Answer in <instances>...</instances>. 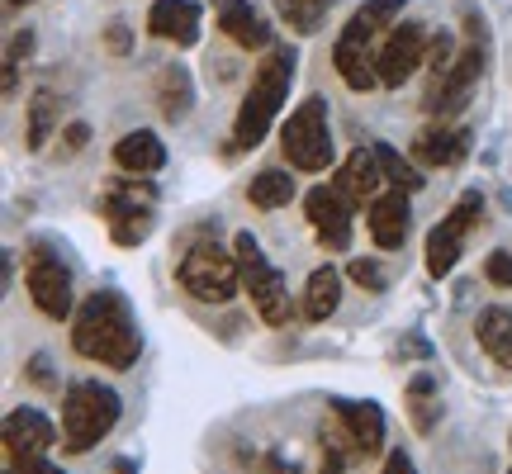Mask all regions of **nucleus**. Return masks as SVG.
<instances>
[{"instance_id":"1","label":"nucleus","mask_w":512,"mask_h":474,"mask_svg":"<svg viewBox=\"0 0 512 474\" xmlns=\"http://www.w3.org/2000/svg\"><path fill=\"white\" fill-rule=\"evenodd\" d=\"M72 351L105 370H133L143 356V332L119 290H95L72 313Z\"/></svg>"},{"instance_id":"2","label":"nucleus","mask_w":512,"mask_h":474,"mask_svg":"<svg viewBox=\"0 0 512 474\" xmlns=\"http://www.w3.org/2000/svg\"><path fill=\"white\" fill-rule=\"evenodd\" d=\"M294 67H299V53L290 43H271L261 62L252 67V81H247V95L238 105V119H233V157L238 152H256L266 143V133L275 128L280 119V105L290 100V86H294Z\"/></svg>"},{"instance_id":"3","label":"nucleus","mask_w":512,"mask_h":474,"mask_svg":"<svg viewBox=\"0 0 512 474\" xmlns=\"http://www.w3.org/2000/svg\"><path fill=\"white\" fill-rule=\"evenodd\" d=\"M403 5H408V0H366V5L351 10V19L342 24V34L332 43V67H337L347 91L366 95L380 86V76H375V48H380V38L403 19Z\"/></svg>"},{"instance_id":"4","label":"nucleus","mask_w":512,"mask_h":474,"mask_svg":"<svg viewBox=\"0 0 512 474\" xmlns=\"http://www.w3.org/2000/svg\"><path fill=\"white\" fill-rule=\"evenodd\" d=\"M124 399L114 394L110 384L100 380H76L62 394V451L67 456H86L100 441L119 427Z\"/></svg>"},{"instance_id":"5","label":"nucleus","mask_w":512,"mask_h":474,"mask_svg":"<svg viewBox=\"0 0 512 474\" xmlns=\"http://www.w3.org/2000/svg\"><path fill=\"white\" fill-rule=\"evenodd\" d=\"M280 152L285 166L304 171V176H323L337 162V143H332V114L323 95H309L304 105H294L290 119L280 124Z\"/></svg>"},{"instance_id":"6","label":"nucleus","mask_w":512,"mask_h":474,"mask_svg":"<svg viewBox=\"0 0 512 474\" xmlns=\"http://www.w3.org/2000/svg\"><path fill=\"white\" fill-rule=\"evenodd\" d=\"M176 280L190 299L200 304H228L233 294L242 290V266H238V252L219 247V237H200L190 242L185 256L176 261Z\"/></svg>"},{"instance_id":"7","label":"nucleus","mask_w":512,"mask_h":474,"mask_svg":"<svg viewBox=\"0 0 512 474\" xmlns=\"http://www.w3.org/2000/svg\"><path fill=\"white\" fill-rule=\"evenodd\" d=\"M233 252H238V266H242V290L252 299V309L261 313V323L285 328V323H290V290H285V275L266 261V252H261V242H256L252 233L233 237Z\"/></svg>"},{"instance_id":"8","label":"nucleus","mask_w":512,"mask_h":474,"mask_svg":"<svg viewBox=\"0 0 512 474\" xmlns=\"http://www.w3.org/2000/svg\"><path fill=\"white\" fill-rule=\"evenodd\" d=\"M484 62H489V43L465 38V43H460V53H456V62H451L441 76L427 81V91H422V110L432 114V119H451V114H460L465 105H470L479 76H484Z\"/></svg>"},{"instance_id":"9","label":"nucleus","mask_w":512,"mask_h":474,"mask_svg":"<svg viewBox=\"0 0 512 474\" xmlns=\"http://www.w3.org/2000/svg\"><path fill=\"white\" fill-rule=\"evenodd\" d=\"M24 290L34 299V309L43 318H72L76 313V290H72V271H67V261L48 247V242H34L29 256H24Z\"/></svg>"},{"instance_id":"10","label":"nucleus","mask_w":512,"mask_h":474,"mask_svg":"<svg viewBox=\"0 0 512 474\" xmlns=\"http://www.w3.org/2000/svg\"><path fill=\"white\" fill-rule=\"evenodd\" d=\"M479 219H484V195H479V190H465V195L451 204V214L427 233L422 256H427V275H432V280H446V275L460 266V256H465V237L479 228Z\"/></svg>"},{"instance_id":"11","label":"nucleus","mask_w":512,"mask_h":474,"mask_svg":"<svg viewBox=\"0 0 512 474\" xmlns=\"http://www.w3.org/2000/svg\"><path fill=\"white\" fill-rule=\"evenodd\" d=\"M427 43H432V29L422 19H399L380 38V48H375V76H380L384 91H399L403 81H413L427 67Z\"/></svg>"},{"instance_id":"12","label":"nucleus","mask_w":512,"mask_h":474,"mask_svg":"<svg viewBox=\"0 0 512 474\" xmlns=\"http://www.w3.org/2000/svg\"><path fill=\"white\" fill-rule=\"evenodd\" d=\"M304 214H309L313 237L328 247V252H351V233H356V204L337 190V185H313L304 195Z\"/></svg>"},{"instance_id":"13","label":"nucleus","mask_w":512,"mask_h":474,"mask_svg":"<svg viewBox=\"0 0 512 474\" xmlns=\"http://www.w3.org/2000/svg\"><path fill=\"white\" fill-rule=\"evenodd\" d=\"M332 418L337 427H323L328 437H337L351 451V460L361 456H380L384 451V413L380 403H361V399H332Z\"/></svg>"},{"instance_id":"14","label":"nucleus","mask_w":512,"mask_h":474,"mask_svg":"<svg viewBox=\"0 0 512 474\" xmlns=\"http://www.w3.org/2000/svg\"><path fill=\"white\" fill-rule=\"evenodd\" d=\"M366 233L380 252H399L408 233H413V195L408 190H380L375 200L366 204Z\"/></svg>"},{"instance_id":"15","label":"nucleus","mask_w":512,"mask_h":474,"mask_svg":"<svg viewBox=\"0 0 512 474\" xmlns=\"http://www.w3.org/2000/svg\"><path fill=\"white\" fill-rule=\"evenodd\" d=\"M470 143H475L470 128L437 119V124H427L418 138H413V162L432 166V171H446V166H460L465 157H470Z\"/></svg>"},{"instance_id":"16","label":"nucleus","mask_w":512,"mask_h":474,"mask_svg":"<svg viewBox=\"0 0 512 474\" xmlns=\"http://www.w3.org/2000/svg\"><path fill=\"white\" fill-rule=\"evenodd\" d=\"M200 29H204L200 0H152V10H147V34L162 38V43L195 48Z\"/></svg>"},{"instance_id":"17","label":"nucleus","mask_w":512,"mask_h":474,"mask_svg":"<svg viewBox=\"0 0 512 474\" xmlns=\"http://www.w3.org/2000/svg\"><path fill=\"white\" fill-rule=\"evenodd\" d=\"M214 5V15H219V29L228 43H238V48H247V53H266L275 43L271 24L261 19V10H256L252 0H209Z\"/></svg>"},{"instance_id":"18","label":"nucleus","mask_w":512,"mask_h":474,"mask_svg":"<svg viewBox=\"0 0 512 474\" xmlns=\"http://www.w3.org/2000/svg\"><path fill=\"white\" fill-rule=\"evenodd\" d=\"M53 446H57V427L38 408H10L5 413V451H10V460L48 456Z\"/></svg>"},{"instance_id":"19","label":"nucleus","mask_w":512,"mask_h":474,"mask_svg":"<svg viewBox=\"0 0 512 474\" xmlns=\"http://www.w3.org/2000/svg\"><path fill=\"white\" fill-rule=\"evenodd\" d=\"M332 185H337V190H342V195H347L356 209L375 200V195L384 190V171H380V157H375V147H356L347 162L337 166V181H332Z\"/></svg>"},{"instance_id":"20","label":"nucleus","mask_w":512,"mask_h":474,"mask_svg":"<svg viewBox=\"0 0 512 474\" xmlns=\"http://www.w3.org/2000/svg\"><path fill=\"white\" fill-rule=\"evenodd\" d=\"M152 100H157V114L166 124H181L185 114L195 110V76H190V67H181V62L162 67L157 81H152Z\"/></svg>"},{"instance_id":"21","label":"nucleus","mask_w":512,"mask_h":474,"mask_svg":"<svg viewBox=\"0 0 512 474\" xmlns=\"http://www.w3.org/2000/svg\"><path fill=\"white\" fill-rule=\"evenodd\" d=\"M114 166L128 171V176H157L166 166V143L152 133V128H133L114 143Z\"/></svg>"},{"instance_id":"22","label":"nucleus","mask_w":512,"mask_h":474,"mask_svg":"<svg viewBox=\"0 0 512 474\" xmlns=\"http://www.w3.org/2000/svg\"><path fill=\"white\" fill-rule=\"evenodd\" d=\"M337 309H342V271H337V266H318V271L304 280V304H299V313H304L309 323H328Z\"/></svg>"},{"instance_id":"23","label":"nucleus","mask_w":512,"mask_h":474,"mask_svg":"<svg viewBox=\"0 0 512 474\" xmlns=\"http://www.w3.org/2000/svg\"><path fill=\"white\" fill-rule=\"evenodd\" d=\"M475 337H479V347L489 351V361H494L498 370H512V309L508 304H494V309L479 313Z\"/></svg>"},{"instance_id":"24","label":"nucleus","mask_w":512,"mask_h":474,"mask_svg":"<svg viewBox=\"0 0 512 474\" xmlns=\"http://www.w3.org/2000/svg\"><path fill=\"white\" fill-rule=\"evenodd\" d=\"M24 147L29 152H43V147L53 143V133H62V105H57V95L43 86L34 91V100L24 105Z\"/></svg>"},{"instance_id":"25","label":"nucleus","mask_w":512,"mask_h":474,"mask_svg":"<svg viewBox=\"0 0 512 474\" xmlns=\"http://www.w3.org/2000/svg\"><path fill=\"white\" fill-rule=\"evenodd\" d=\"M403 403H408V418H413V432H432L441 422V384L432 370H418L413 380H408V389H403Z\"/></svg>"},{"instance_id":"26","label":"nucleus","mask_w":512,"mask_h":474,"mask_svg":"<svg viewBox=\"0 0 512 474\" xmlns=\"http://www.w3.org/2000/svg\"><path fill=\"white\" fill-rule=\"evenodd\" d=\"M294 166H266V171H256L252 181H247V200L252 209H285V204L299 195V185L290 176Z\"/></svg>"},{"instance_id":"27","label":"nucleus","mask_w":512,"mask_h":474,"mask_svg":"<svg viewBox=\"0 0 512 474\" xmlns=\"http://www.w3.org/2000/svg\"><path fill=\"white\" fill-rule=\"evenodd\" d=\"M375 147V157H380V171H384V185H394V190H408V195H418L422 185V171L413 157H403L394 143H370Z\"/></svg>"},{"instance_id":"28","label":"nucleus","mask_w":512,"mask_h":474,"mask_svg":"<svg viewBox=\"0 0 512 474\" xmlns=\"http://www.w3.org/2000/svg\"><path fill=\"white\" fill-rule=\"evenodd\" d=\"M328 10H332V0H275V15L304 38L318 34V29L328 24Z\"/></svg>"},{"instance_id":"29","label":"nucleus","mask_w":512,"mask_h":474,"mask_svg":"<svg viewBox=\"0 0 512 474\" xmlns=\"http://www.w3.org/2000/svg\"><path fill=\"white\" fill-rule=\"evenodd\" d=\"M347 275L366 294H384V290H389V271L380 266V256H351V261H347Z\"/></svg>"},{"instance_id":"30","label":"nucleus","mask_w":512,"mask_h":474,"mask_svg":"<svg viewBox=\"0 0 512 474\" xmlns=\"http://www.w3.org/2000/svg\"><path fill=\"white\" fill-rule=\"evenodd\" d=\"M456 53H460L456 34H451V29H432V43H427V67H422V72H427V81L446 72V67L456 62Z\"/></svg>"},{"instance_id":"31","label":"nucleus","mask_w":512,"mask_h":474,"mask_svg":"<svg viewBox=\"0 0 512 474\" xmlns=\"http://www.w3.org/2000/svg\"><path fill=\"white\" fill-rule=\"evenodd\" d=\"M34 53V29H19L15 38H10V53H5V95H15L19 86V62Z\"/></svg>"},{"instance_id":"32","label":"nucleus","mask_w":512,"mask_h":474,"mask_svg":"<svg viewBox=\"0 0 512 474\" xmlns=\"http://www.w3.org/2000/svg\"><path fill=\"white\" fill-rule=\"evenodd\" d=\"M86 143H91V124H86V119L62 124V133H57V162H72V157H81V152H86Z\"/></svg>"},{"instance_id":"33","label":"nucleus","mask_w":512,"mask_h":474,"mask_svg":"<svg viewBox=\"0 0 512 474\" xmlns=\"http://www.w3.org/2000/svg\"><path fill=\"white\" fill-rule=\"evenodd\" d=\"M484 280L494 285V290H512V252H489L484 256Z\"/></svg>"},{"instance_id":"34","label":"nucleus","mask_w":512,"mask_h":474,"mask_svg":"<svg viewBox=\"0 0 512 474\" xmlns=\"http://www.w3.org/2000/svg\"><path fill=\"white\" fill-rule=\"evenodd\" d=\"M100 43H105V53H110V57H128V53H133V29H128L124 19H114V24H105Z\"/></svg>"},{"instance_id":"35","label":"nucleus","mask_w":512,"mask_h":474,"mask_svg":"<svg viewBox=\"0 0 512 474\" xmlns=\"http://www.w3.org/2000/svg\"><path fill=\"white\" fill-rule=\"evenodd\" d=\"M427 356H432V342L418 337V332H408L399 347H394V361H427Z\"/></svg>"},{"instance_id":"36","label":"nucleus","mask_w":512,"mask_h":474,"mask_svg":"<svg viewBox=\"0 0 512 474\" xmlns=\"http://www.w3.org/2000/svg\"><path fill=\"white\" fill-rule=\"evenodd\" d=\"M24 375L38 384V389H57V380H53V361L43 356V351H34L29 356V365H24Z\"/></svg>"},{"instance_id":"37","label":"nucleus","mask_w":512,"mask_h":474,"mask_svg":"<svg viewBox=\"0 0 512 474\" xmlns=\"http://www.w3.org/2000/svg\"><path fill=\"white\" fill-rule=\"evenodd\" d=\"M10 474H62L48 456H29V460H10Z\"/></svg>"},{"instance_id":"38","label":"nucleus","mask_w":512,"mask_h":474,"mask_svg":"<svg viewBox=\"0 0 512 474\" xmlns=\"http://www.w3.org/2000/svg\"><path fill=\"white\" fill-rule=\"evenodd\" d=\"M380 474H418L413 470V460L403 456V451H389V456H384V470Z\"/></svg>"},{"instance_id":"39","label":"nucleus","mask_w":512,"mask_h":474,"mask_svg":"<svg viewBox=\"0 0 512 474\" xmlns=\"http://www.w3.org/2000/svg\"><path fill=\"white\" fill-rule=\"evenodd\" d=\"M110 474H138V465H133V460H128V456H119V460H114V465H110Z\"/></svg>"},{"instance_id":"40","label":"nucleus","mask_w":512,"mask_h":474,"mask_svg":"<svg viewBox=\"0 0 512 474\" xmlns=\"http://www.w3.org/2000/svg\"><path fill=\"white\" fill-rule=\"evenodd\" d=\"M5 5H34V0H5Z\"/></svg>"}]
</instances>
